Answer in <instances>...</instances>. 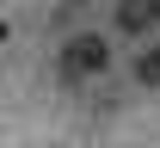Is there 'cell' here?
Listing matches in <instances>:
<instances>
[{"instance_id":"1","label":"cell","mask_w":160,"mask_h":148,"mask_svg":"<svg viewBox=\"0 0 160 148\" xmlns=\"http://www.w3.org/2000/svg\"><path fill=\"white\" fill-rule=\"evenodd\" d=\"M105 68H111V43H105L99 31H80V37L62 43V80H92Z\"/></svg>"},{"instance_id":"2","label":"cell","mask_w":160,"mask_h":148,"mask_svg":"<svg viewBox=\"0 0 160 148\" xmlns=\"http://www.w3.org/2000/svg\"><path fill=\"white\" fill-rule=\"evenodd\" d=\"M117 25L136 37V31H154L160 25V0H117Z\"/></svg>"},{"instance_id":"3","label":"cell","mask_w":160,"mask_h":148,"mask_svg":"<svg viewBox=\"0 0 160 148\" xmlns=\"http://www.w3.org/2000/svg\"><path fill=\"white\" fill-rule=\"evenodd\" d=\"M136 80L148 86V93H160V43H148V49L136 56Z\"/></svg>"},{"instance_id":"4","label":"cell","mask_w":160,"mask_h":148,"mask_svg":"<svg viewBox=\"0 0 160 148\" xmlns=\"http://www.w3.org/2000/svg\"><path fill=\"white\" fill-rule=\"evenodd\" d=\"M0 43H6V25H0Z\"/></svg>"}]
</instances>
